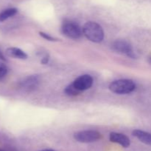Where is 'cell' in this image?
I'll return each instance as SVG.
<instances>
[{
	"label": "cell",
	"mask_w": 151,
	"mask_h": 151,
	"mask_svg": "<svg viewBox=\"0 0 151 151\" xmlns=\"http://www.w3.org/2000/svg\"><path fill=\"white\" fill-rule=\"evenodd\" d=\"M83 33L91 41L101 42L104 38V32L99 24L94 22H88L83 27Z\"/></svg>",
	"instance_id": "cell-1"
},
{
	"label": "cell",
	"mask_w": 151,
	"mask_h": 151,
	"mask_svg": "<svg viewBox=\"0 0 151 151\" xmlns=\"http://www.w3.org/2000/svg\"><path fill=\"white\" fill-rule=\"evenodd\" d=\"M109 89L116 94H128L136 89V84L131 79H119L112 81Z\"/></svg>",
	"instance_id": "cell-2"
},
{
	"label": "cell",
	"mask_w": 151,
	"mask_h": 151,
	"mask_svg": "<svg viewBox=\"0 0 151 151\" xmlns=\"http://www.w3.org/2000/svg\"><path fill=\"white\" fill-rule=\"evenodd\" d=\"M61 30L66 36L73 39L80 38L83 34V28H81V26L76 22L70 20H66L63 22Z\"/></svg>",
	"instance_id": "cell-3"
},
{
	"label": "cell",
	"mask_w": 151,
	"mask_h": 151,
	"mask_svg": "<svg viewBox=\"0 0 151 151\" xmlns=\"http://www.w3.org/2000/svg\"><path fill=\"white\" fill-rule=\"evenodd\" d=\"M102 135L96 130H82L74 134V139L81 143H91L100 140Z\"/></svg>",
	"instance_id": "cell-4"
},
{
	"label": "cell",
	"mask_w": 151,
	"mask_h": 151,
	"mask_svg": "<svg viewBox=\"0 0 151 151\" xmlns=\"http://www.w3.org/2000/svg\"><path fill=\"white\" fill-rule=\"evenodd\" d=\"M111 48L116 53L126 55L127 56L132 59L136 58V54L134 52L132 46L125 40H116L112 44Z\"/></svg>",
	"instance_id": "cell-5"
},
{
	"label": "cell",
	"mask_w": 151,
	"mask_h": 151,
	"mask_svg": "<svg viewBox=\"0 0 151 151\" xmlns=\"http://www.w3.org/2000/svg\"><path fill=\"white\" fill-rule=\"evenodd\" d=\"M72 84L80 92H82L88 90L92 86L93 78L90 75L85 74L78 77Z\"/></svg>",
	"instance_id": "cell-6"
},
{
	"label": "cell",
	"mask_w": 151,
	"mask_h": 151,
	"mask_svg": "<svg viewBox=\"0 0 151 151\" xmlns=\"http://www.w3.org/2000/svg\"><path fill=\"white\" fill-rule=\"evenodd\" d=\"M40 78L37 75L29 76L24 78L19 83V86L22 89L27 92H30L35 90L39 84Z\"/></svg>",
	"instance_id": "cell-7"
},
{
	"label": "cell",
	"mask_w": 151,
	"mask_h": 151,
	"mask_svg": "<svg viewBox=\"0 0 151 151\" xmlns=\"http://www.w3.org/2000/svg\"><path fill=\"white\" fill-rule=\"evenodd\" d=\"M109 139L111 142L119 144V145L125 148L128 147L131 144V141H130L129 138L125 136V134H122V133L112 132L110 133Z\"/></svg>",
	"instance_id": "cell-8"
},
{
	"label": "cell",
	"mask_w": 151,
	"mask_h": 151,
	"mask_svg": "<svg viewBox=\"0 0 151 151\" xmlns=\"http://www.w3.org/2000/svg\"><path fill=\"white\" fill-rule=\"evenodd\" d=\"M133 136L137 137L142 143L151 146V133L141 130H134Z\"/></svg>",
	"instance_id": "cell-9"
},
{
	"label": "cell",
	"mask_w": 151,
	"mask_h": 151,
	"mask_svg": "<svg viewBox=\"0 0 151 151\" xmlns=\"http://www.w3.org/2000/svg\"><path fill=\"white\" fill-rule=\"evenodd\" d=\"M5 53L7 56L12 58H15V59H26L27 58V55L23 50L17 48V47H9L6 50Z\"/></svg>",
	"instance_id": "cell-10"
},
{
	"label": "cell",
	"mask_w": 151,
	"mask_h": 151,
	"mask_svg": "<svg viewBox=\"0 0 151 151\" xmlns=\"http://www.w3.org/2000/svg\"><path fill=\"white\" fill-rule=\"evenodd\" d=\"M18 13V10L16 7H10L4 10L0 13V22L7 20L9 18L15 16Z\"/></svg>",
	"instance_id": "cell-11"
},
{
	"label": "cell",
	"mask_w": 151,
	"mask_h": 151,
	"mask_svg": "<svg viewBox=\"0 0 151 151\" xmlns=\"http://www.w3.org/2000/svg\"><path fill=\"white\" fill-rule=\"evenodd\" d=\"M64 92L66 95L71 96H77V95L80 94V93H81V92L74 86V84H72V83L71 84H69V85L65 88Z\"/></svg>",
	"instance_id": "cell-12"
},
{
	"label": "cell",
	"mask_w": 151,
	"mask_h": 151,
	"mask_svg": "<svg viewBox=\"0 0 151 151\" xmlns=\"http://www.w3.org/2000/svg\"><path fill=\"white\" fill-rule=\"evenodd\" d=\"M7 68L4 63L2 62H0V79L2 78H4L7 73Z\"/></svg>",
	"instance_id": "cell-13"
},
{
	"label": "cell",
	"mask_w": 151,
	"mask_h": 151,
	"mask_svg": "<svg viewBox=\"0 0 151 151\" xmlns=\"http://www.w3.org/2000/svg\"><path fill=\"white\" fill-rule=\"evenodd\" d=\"M39 34H40V36H41L42 37V38H44V39L47 40V41H58V38H55V37L52 36H50V34L46 33L40 32Z\"/></svg>",
	"instance_id": "cell-14"
},
{
	"label": "cell",
	"mask_w": 151,
	"mask_h": 151,
	"mask_svg": "<svg viewBox=\"0 0 151 151\" xmlns=\"http://www.w3.org/2000/svg\"><path fill=\"white\" fill-rule=\"evenodd\" d=\"M49 60H50V56H49L48 54H46L45 56L42 58V59H41V63H42L43 65H47L49 62Z\"/></svg>",
	"instance_id": "cell-15"
},
{
	"label": "cell",
	"mask_w": 151,
	"mask_h": 151,
	"mask_svg": "<svg viewBox=\"0 0 151 151\" xmlns=\"http://www.w3.org/2000/svg\"><path fill=\"white\" fill-rule=\"evenodd\" d=\"M0 59H1V60H2V61H4V62H5V61H6L5 57H4V56L3 55L2 52H1V50H0Z\"/></svg>",
	"instance_id": "cell-16"
},
{
	"label": "cell",
	"mask_w": 151,
	"mask_h": 151,
	"mask_svg": "<svg viewBox=\"0 0 151 151\" xmlns=\"http://www.w3.org/2000/svg\"><path fill=\"white\" fill-rule=\"evenodd\" d=\"M39 151H55L52 149H45V150H39Z\"/></svg>",
	"instance_id": "cell-17"
},
{
	"label": "cell",
	"mask_w": 151,
	"mask_h": 151,
	"mask_svg": "<svg viewBox=\"0 0 151 151\" xmlns=\"http://www.w3.org/2000/svg\"><path fill=\"white\" fill-rule=\"evenodd\" d=\"M148 62L151 65V56H150V57L148 58Z\"/></svg>",
	"instance_id": "cell-18"
},
{
	"label": "cell",
	"mask_w": 151,
	"mask_h": 151,
	"mask_svg": "<svg viewBox=\"0 0 151 151\" xmlns=\"http://www.w3.org/2000/svg\"><path fill=\"white\" fill-rule=\"evenodd\" d=\"M0 151H4V150H1V149H0Z\"/></svg>",
	"instance_id": "cell-19"
}]
</instances>
